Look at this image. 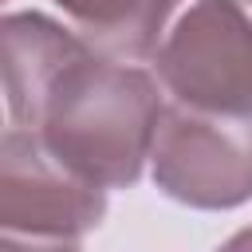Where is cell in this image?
I'll list each match as a JSON object with an SVG mask.
<instances>
[{
	"label": "cell",
	"instance_id": "7",
	"mask_svg": "<svg viewBox=\"0 0 252 252\" xmlns=\"http://www.w3.org/2000/svg\"><path fill=\"white\" fill-rule=\"evenodd\" d=\"M228 244H232V248H252V228H248V232H236Z\"/></svg>",
	"mask_w": 252,
	"mask_h": 252
},
{
	"label": "cell",
	"instance_id": "4",
	"mask_svg": "<svg viewBox=\"0 0 252 252\" xmlns=\"http://www.w3.org/2000/svg\"><path fill=\"white\" fill-rule=\"evenodd\" d=\"M106 217V189L67 169L35 130L8 122L0 142V228L24 244H83Z\"/></svg>",
	"mask_w": 252,
	"mask_h": 252
},
{
	"label": "cell",
	"instance_id": "2",
	"mask_svg": "<svg viewBox=\"0 0 252 252\" xmlns=\"http://www.w3.org/2000/svg\"><path fill=\"white\" fill-rule=\"evenodd\" d=\"M154 185L189 209L224 213L252 201V114L165 102L150 154Z\"/></svg>",
	"mask_w": 252,
	"mask_h": 252
},
{
	"label": "cell",
	"instance_id": "1",
	"mask_svg": "<svg viewBox=\"0 0 252 252\" xmlns=\"http://www.w3.org/2000/svg\"><path fill=\"white\" fill-rule=\"evenodd\" d=\"M161 91V79L146 67L87 43L47 83L28 130L79 177L102 189H130L142 181L158 142Z\"/></svg>",
	"mask_w": 252,
	"mask_h": 252
},
{
	"label": "cell",
	"instance_id": "5",
	"mask_svg": "<svg viewBox=\"0 0 252 252\" xmlns=\"http://www.w3.org/2000/svg\"><path fill=\"white\" fill-rule=\"evenodd\" d=\"M0 39H4V106H8V122L16 126H32L39 98L47 91V83L59 75V67L67 59H75L87 39L43 16V12H8L0 24Z\"/></svg>",
	"mask_w": 252,
	"mask_h": 252
},
{
	"label": "cell",
	"instance_id": "3",
	"mask_svg": "<svg viewBox=\"0 0 252 252\" xmlns=\"http://www.w3.org/2000/svg\"><path fill=\"white\" fill-rule=\"evenodd\" d=\"M154 75L185 106L252 114V0H193L154 51Z\"/></svg>",
	"mask_w": 252,
	"mask_h": 252
},
{
	"label": "cell",
	"instance_id": "6",
	"mask_svg": "<svg viewBox=\"0 0 252 252\" xmlns=\"http://www.w3.org/2000/svg\"><path fill=\"white\" fill-rule=\"evenodd\" d=\"M67 24L102 55L114 59H154L169 20L185 0H51Z\"/></svg>",
	"mask_w": 252,
	"mask_h": 252
}]
</instances>
